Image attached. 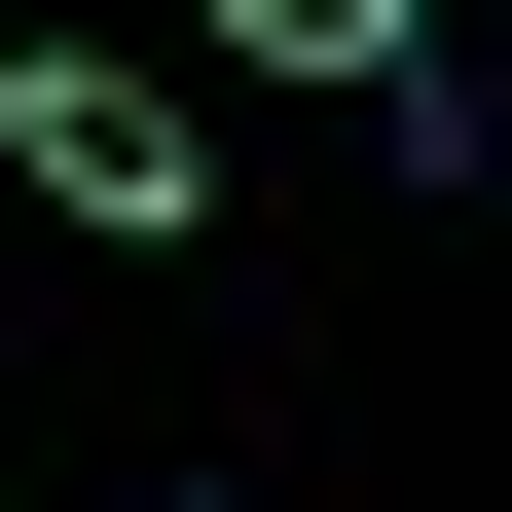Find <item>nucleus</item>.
I'll return each instance as SVG.
<instances>
[{"mask_svg": "<svg viewBox=\"0 0 512 512\" xmlns=\"http://www.w3.org/2000/svg\"><path fill=\"white\" fill-rule=\"evenodd\" d=\"M0 147H37V220L183 256V110H147V74H74V37H37V74H0Z\"/></svg>", "mask_w": 512, "mask_h": 512, "instance_id": "f257e3e1", "label": "nucleus"}, {"mask_svg": "<svg viewBox=\"0 0 512 512\" xmlns=\"http://www.w3.org/2000/svg\"><path fill=\"white\" fill-rule=\"evenodd\" d=\"M220 37H256V74H403L439 0H220Z\"/></svg>", "mask_w": 512, "mask_h": 512, "instance_id": "f03ea898", "label": "nucleus"}]
</instances>
